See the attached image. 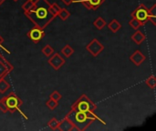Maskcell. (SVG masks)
I'll return each instance as SVG.
<instances>
[{"instance_id": "obj_5", "label": "cell", "mask_w": 156, "mask_h": 131, "mask_svg": "<svg viewBox=\"0 0 156 131\" xmlns=\"http://www.w3.org/2000/svg\"><path fill=\"white\" fill-rule=\"evenodd\" d=\"M27 36L33 43L37 44L43 39V37L45 36V31H44V28L35 26L27 32Z\"/></svg>"}, {"instance_id": "obj_4", "label": "cell", "mask_w": 156, "mask_h": 131, "mask_svg": "<svg viewBox=\"0 0 156 131\" xmlns=\"http://www.w3.org/2000/svg\"><path fill=\"white\" fill-rule=\"evenodd\" d=\"M131 16L135 17L143 25H144L148 22V8L144 4H141L133 11Z\"/></svg>"}, {"instance_id": "obj_30", "label": "cell", "mask_w": 156, "mask_h": 131, "mask_svg": "<svg viewBox=\"0 0 156 131\" xmlns=\"http://www.w3.org/2000/svg\"><path fill=\"white\" fill-rule=\"evenodd\" d=\"M5 0H0V5H2V4L5 2Z\"/></svg>"}, {"instance_id": "obj_8", "label": "cell", "mask_w": 156, "mask_h": 131, "mask_svg": "<svg viewBox=\"0 0 156 131\" xmlns=\"http://www.w3.org/2000/svg\"><path fill=\"white\" fill-rule=\"evenodd\" d=\"M14 69V66L7 61L5 57L0 53V79L3 78H5L10 74Z\"/></svg>"}, {"instance_id": "obj_11", "label": "cell", "mask_w": 156, "mask_h": 131, "mask_svg": "<svg viewBox=\"0 0 156 131\" xmlns=\"http://www.w3.org/2000/svg\"><path fill=\"white\" fill-rule=\"evenodd\" d=\"M145 59H146V57H145L144 54L141 50H139V49L135 50V51L130 56V61H131L133 64H134L136 67H140V66L145 61Z\"/></svg>"}, {"instance_id": "obj_6", "label": "cell", "mask_w": 156, "mask_h": 131, "mask_svg": "<svg viewBox=\"0 0 156 131\" xmlns=\"http://www.w3.org/2000/svg\"><path fill=\"white\" fill-rule=\"evenodd\" d=\"M87 51L93 57H98L103 50L104 46L101 42H100L97 38H93L87 46H86Z\"/></svg>"}, {"instance_id": "obj_24", "label": "cell", "mask_w": 156, "mask_h": 131, "mask_svg": "<svg viewBox=\"0 0 156 131\" xmlns=\"http://www.w3.org/2000/svg\"><path fill=\"white\" fill-rule=\"evenodd\" d=\"M34 5V0H27L23 5H22V8L24 10V13L28 12Z\"/></svg>"}, {"instance_id": "obj_7", "label": "cell", "mask_w": 156, "mask_h": 131, "mask_svg": "<svg viewBox=\"0 0 156 131\" xmlns=\"http://www.w3.org/2000/svg\"><path fill=\"white\" fill-rule=\"evenodd\" d=\"M48 63L50 65V67L54 70H58L59 68H61L65 65L66 60H65V58L58 52H56V53H53L48 57Z\"/></svg>"}, {"instance_id": "obj_1", "label": "cell", "mask_w": 156, "mask_h": 131, "mask_svg": "<svg viewBox=\"0 0 156 131\" xmlns=\"http://www.w3.org/2000/svg\"><path fill=\"white\" fill-rule=\"evenodd\" d=\"M97 106L88 98L87 95L82 94L71 106L70 110L66 115L75 125L78 131L86 130L93 122L100 121L106 124L96 114Z\"/></svg>"}, {"instance_id": "obj_10", "label": "cell", "mask_w": 156, "mask_h": 131, "mask_svg": "<svg viewBox=\"0 0 156 131\" xmlns=\"http://www.w3.org/2000/svg\"><path fill=\"white\" fill-rule=\"evenodd\" d=\"M74 2L82 4L89 10H97L105 2V0H75Z\"/></svg>"}, {"instance_id": "obj_18", "label": "cell", "mask_w": 156, "mask_h": 131, "mask_svg": "<svg viewBox=\"0 0 156 131\" xmlns=\"http://www.w3.org/2000/svg\"><path fill=\"white\" fill-rule=\"evenodd\" d=\"M60 9H61V7H60L57 3L50 4V5H49V7H48V11H49V13L53 16V17L58 16V12H59Z\"/></svg>"}, {"instance_id": "obj_15", "label": "cell", "mask_w": 156, "mask_h": 131, "mask_svg": "<svg viewBox=\"0 0 156 131\" xmlns=\"http://www.w3.org/2000/svg\"><path fill=\"white\" fill-rule=\"evenodd\" d=\"M93 25H94V26H95L98 30H101V29H103V28L106 26L107 23H106L105 19H103L101 16H99L98 18L95 19V21L93 22Z\"/></svg>"}, {"instance_id": "obj_13", "label": "cell", "mask_w": 156, "mask_h": 131, "mask_svg": "<svg viewBox=\"0 0 156 131\" xmlns=\"http://www.w3.org/2000/svg\"><path fill=\"white\" fill-rule=\"evenodd\" d=\"M109 29L112 33H117L121 28H122V24L117 20V19H112L109 24H108Z\"/></svg>"}, {"instance_id": "obj_16", "label": "cell", "mask_w": 156, "mask_h": 131, "mask_svg": "<svg viewBox=\"0 0 156 131\" xmlns=\"http://www.w3.org/2000/svg\"><path fill=\"white\" fill-rule=\"evenodd\" d=\"M9 88H10V83L5 79V78H1L0 79V93L5 94Z\"/></svg>"}, {"instance_id": "obj_9", "label": "cell", "mask_w": 156, "mask_h": 131, "mask_svg": "<svg viewBox=\"0 0 156 131\" xmlns=\"http://www.w3.org/2000/svg\"><path fill=\"white\" fill-rule=\"evenodd\" d=\"M57 130L59 131H73L78 130L77 128L75 127L74 123L67 117H65L62 120L58 121Z\"/></svg>"}, {"instance_id": "obj_29", "label": "cell", "mask_w": 156, "mask_h": 131, "mask_svg": "<svg viewBox=\"0 0 156 131\" xmlns=\"http://www.w3.org/2000/svg\"><path fill=\"white\" fill-rule=\"evenodd\" d=\"M61 1H62V3H64L66 5H70L72 3H74L75 0H61Z\"/></svg>"}, {"instance_id": "obj_31", "label": "cell", "mask_w": 156, "mask_h": 131, "mask_svg": "<svg viewBox=\"0 0 156 131\" xmlns=\"http://www.w3.org/2000/svg\"><path fill=\"white\" fill-rule=\"evenodd\" d=\"M14 1H17V0H14Z\"/></svg>"}, {"instance_id": "obj_20", "label": "cell", "mask_w": 156, "mask_h": 131, "mask_svg": "<svg viewBox=\"0 0 156 131\" xmlns=\"http://www.w3.org/2000/svg\"><path fill=\"white\" fill-rule=\"evenodd\" d=\"M41 52L43 53V55L47 57H49L55 51H54V48L50 46V45H47L45 46L42 49H41Z\"/></svg>"}, {"instance_id": "obj_17", "label": "cell", "mask_w": 156, "mask_h": 131, "mask_svg": "<svg viewBox=\"0 0 156 131\" xmlns=\"http://www.w3.org/2000/svg\"><path fill=\"white\" fill-rule=\"evenodd\" d=\"M61 54L65 57H70L73 53H74V49L69 46V45H66L65 47H63L61 48Z\"/></svg>"}, {"instance_id": "obj_23", "label": "cell", "mask_w": 156, "mask_h": 131, "mask_svg": "<svg viewBox=\"0 0 156 131\" xmlns=\"http://www.w3.org/2000/svg\"><path fill=\"white\" fill-rule=\"evenodd\" d=\"M145 83H146L147 87H149L151 89H154L156 87V78L154 75L151 76V77H149V78L146 79Z\"/></svg>"}, {"instance_id": "obj_21", "label": "cell", "mask_w": 156, "mask_h": 131, "mask_svg": "<svg viewBox=\"0 0 156 131\" xmlns=\"http://www.w3.org/2000/svg\"><path fill=\"white\" fill-rule=\"evenodd\" d=\"M58 16L61 20L66 21V20L70 16V13H69L66 8H61V9L59 10L58 14Z\"/></svg>"}, {"instance_id": "obj_27", "label": "cell", "mask_w": 156, "mask_h": 131, "mask_svg": "<svg viewBox=\"0 0 156 131\" xmlns=\"http://www.w3.org/2000/svg\"><path fill=\"white\" fill-rule=\"evenodd\" d=\"M0 111L3 113V114H5L8 112L7 110V108H6V105L5 103V100H4V98H2L0 99Z\"/></svg>"}, {"instance_id": "obj_25", "label": "cell", "mask_w": 156, "mask_h": 131, "mask_svg": "<svg viewBox=\"0 0 156 131\" xmlns=\"http://www.w3.org/2000/svg\"><path fill=\"white\" fill-rule=\"evenodd\" d=\"M58 120L56 118H52L50 120H48V127L52 129V130H57L58 128Z\"/></svg>"}, {"instance_id": "obj_2", "label": "cell", "mask_w": 156, "mask_h": 131, "mask_svg": "<svg viewBox=\"0 0 156 131\" xmlns=\"http://www.w3.org/2000/svg\"><path fill=\"white\" fill-rule=\"evenodd\" d=\"M49 5L50 3L48 0H36L34 1L33 7L25 15L35 26L45 28L55 19L48 11Z\"/></svg>"}, {"instance_id": "obj_12", "label": "cell", "mask_w": 156, "mask_h": 131, "mask_svg": "<svg viewBox=\"0 0 156 131\" xmlns=\"http://www.w3.org/2000/svg\"><path fill=\"white\" fill-rule=\"evenodd\" d=\"M146 39L145 35L140 31V30H136L134 32V34L132 36V40L136 44V45H142V43H144Z\"/></svg>"}, {"instance_id": "obj_28", "label": "cell", "mask_w": 156, "mask_h": 131, "mask_svg": "<svg viewBox=\"0 0 156 131\" xmlns=\"http://www.w3.org/2000/svg\"><path fill=\"white\" fill-rule=\"evenodd\" d=\"M3 41H4V40H3V37L0 36V48H1V49H3V50H5L7 54H10V52H9V51H8V50L4 47V46H3Z\"/></svg>"}, {"instance_id": "obj_19", "label": "cell", "mask_w": 156, "mask_h": 131, "mask_svg": "<svg viewBox=\"0 0 156 131\" xmlns=\"http://www.w3.org/2000/svg\"><path fill=\"white\" fill-rule=\"evenodd\" d=\"M129 25L131 26V27L132 28H133L134 30H137L139 27H141L142 26H144L138 19H136L135 17H133V16H132V18H131V20L129 21Z\"/></svg>"}, {"instance_id": "obj_14", "label": "cell", "mask_w": 156, "mask_h": 131, "mask_svg": "<svg viewBox=\"0 0 156 131\" xmlns=\"http://www.w3.org/2000/svg\"><path fill=\"white\" fill-rule=\"evenodd\" d=\"M148 21H150L154 26H156V5L148 8Z\"/></svg>"}, {"instance_id": "obj_22", "label": "cell", "mask_w": 156, "mask_h": 131, "mask_svg": "<svg viewBox=\"0 0 156 131\" xmlns=\"http://www.w3.org/2000/svg\"><path fill=\"white\" fill-rule=\"evenodd\" d=\"M58 106V101H56L52 98H48L46 102V107L49 109V110H54L55 109H57V107Z\"/></svg>"}, {"instance_id": "obj_3", "label": "cell", "mask_w": 156, "mask_h": 131, "mask_svg": "<svg viewBox=\"0 0 156 131\" xmlns=\"http://www.w3.org/2000/svg\"><path fill=\"white\" fill-rule=\"evenodd\" d=\"M4 100L5 103L6 105L7 110L8 112H10L11 114L15 113V112H19L26 119H28L27 116L26 114H24L21 110V106L23 105V101L21 100V98L14 92H11L10 94H8L7 96L4 97Z\"/></svg>"}, {"instance_id": "obj_26", "label": "cell", "mask_w": 156, "mask_h": 131, "mask_svg": "<svg viewBox=\"0 0 156 131\" xmlns=\"http://www.w3.org/2000/svg\"><path fill=\"white\" fill-rule=\"evenodd\" d=\"M49 98H52V99H54V100H56V101H59V100L62 98V96H61V94H60L58 91L55 90V91H53V92L49 95Z\"/></svg>"}]
</instances>
